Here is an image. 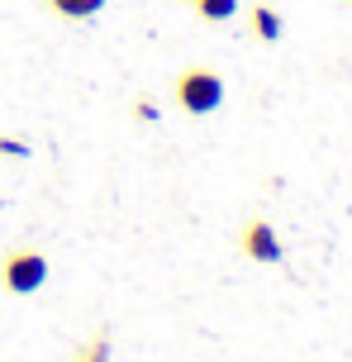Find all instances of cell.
<instances>
[{"label": "cell", "instance_id": "6da1fadb", "mask_svg": "<svg viewBox=\"0 0 352 362\" xmlns=\"http://www.w3.org/2000/svg\"><path fill=\"white\" fill-rule=\"evenodd\" d=\"M176 105L186 115H214L224 105V76L214 67H186L176 76Z\"/></svg>", "mask_w": 352, "mask_h": 362}, {"label": "cell", "instance_id": "7a4b0ae2", "mask_svg": "<svg viewBox=\"0 0 352 362\" xmlns=\"http://www.w3.org/2000/svg\"><path fill=\"white\" fill-rule=\"evenodd\" d=\"M43 281H48V257L38 248H10L0 257V286L10 296H34Z\"/></svg>", "mask_w": 352, "mask_h": 362}, {"label": "cell", "instance_id": "3957f363", "mask_svg": "<svg viewBox=\"0 0 352 362\" xmlns=\"http://www.w3.org/2000/svg\"><path fill=\"white\" fill-rule=\"evenodd\" d=\"M238 243H243V253L253 257V262H281V238H277V229H272L267 219H248Z\"/></svg>", "mask_w": 352, "mask_h": 362}, {"label": "cell", "instance_id": "277c9868", "mask_svg": "<svg viewBox=\"0 0 352 362\" xmlns=\"http://www.w3.org/2000/svg\"><path fill=\"white\" fill-rule=\"evenodd\" d=\"M248 29H253L257 43H277L281 38V15L272 5H253V10H248Z\"/></svg>", "mask_w": 352, "mask_h": 362}, {"label": "cell", "instance_id": "5b68a950", "mask_svg": "<svg viewBox=\"0 0 352 362\" xmlns=\"http://www.w3.org/2000/svg\"><path fill=\"white\" fill-rule=\"evenodd\" d=\"M57 19H95L105 10V0H43Z\"/></svg>", "mask_w": 352, "mask_h": 362}, {"label": "cell", "instance_id": "8992f818", "mask_svg": "<svg viewBox=\"0 0 352 362\" xmlns=\"http://www.w3.org/2000/svg\"><path fill=\"white\" fill-rule=\"evenodd\" d=\"M233 10H238V0H195V15L205 24H224V19H233Z\"/></svg>", "mask_w": 352, "mask_h": 362}, {"label": "cell", "instance_id": "52a82bcc", "mask_svg": "<svg viewBox=\"0 0 352 362\" xmlns=\"http://www.w3.org/2000/svg\"><path fill=\"white\" fill-rule=\"evenodd\" d=\"M105 348H110V344H105V334H100V339H95L91 348H81L72 362H105Z\"/></svg>", "mask_w": 352, "mask_h": 362}, {"label": "cell", "instance_id": "ba28073f", "mask_svg": "<svg viewBox=\"0 0 352 362\" xmlns=\"http://www.w3.org/2000/svg\"><path fill=\"white\" fill-rule=\"evenodd\" d=\"M186 5H195V0H186Z\"/></svg>", "mask_w": 352, "mask_h": 362}]
</instances>
